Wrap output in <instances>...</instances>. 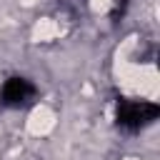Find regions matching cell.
<instances>
[{
	"instance_id": "obj_1",
	"label": "cell",
	"mask_w": 160,
	"mask_h": 160,
	"mask_svg": "<svg viewBox=\"0 0 160 160\" xmlns=\"http://www.w3.org/2000/svg\"><path fill=\"white\" fill-rule=\"evenodd\" d=\"M158 112H160V108L150 100H128V98H122V100H118L115 120H118V128H122L128 132H135V130L150 125L158 118Z\"/></svg>"
},
{
	"instance_id": "obj_2",
	"label": "cell",
	"mask_w": 160,
	"mask_h": 160,
	"mask_svg": "<svg viewBox=\"0 0 160 160\" xmlns=\"http://www.w3.org/2000/svg\"><path fill=\"white\" fill-rule=\"evenodd\" d=\"M0 98L8 108H22L35 98V85L28 78H8L0 90Z\"/></svg>"
}]
</instances>
